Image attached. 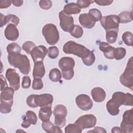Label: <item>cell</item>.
<instances>
[{"mask_svg": "<svg viewBox=\"0 0 133 133\" xmlns=\"http://www.w3.org/2000/svg\"><path fill=\"white\" fill-rule=\"evenodd\" d=\"M7 59L9 63L12 66L18 68L22 74L27 75L30 72V60L26 55L20 53H12L8 54Z\"/></svg>", "mask_w": 133, "mask_h": 133, "instance_id": "1", "label": "cell"}, {"mask_svg": "<svg viewBox=\"0 0 133 133\" xmlns=\"http://www.w3.org/2000/svg\"><path fill=\"white\" fill-rule=\"evenodd\" d=\"M63 51L65 54H72L82 59L87 57L91 51L84 46L77 44L73 41H69L64 45Z\"/></svg>", "mask_w": 133, "mask_h": 133, "instance_id": "2", "label": "cell"}, {"mask_svg": "<svg viewBox=\"0 0 133 133\" xmlns=\"http://www.w3.org/2000/svg\"><path fill=\"white\" fill-rule=\"evenodd\" d=\"M54 100L52 95L43 94L41 95H31L27 97L26 104L31 108H35L38 107H42L51 104Z\"/></svg>", "mask_w": 133, "mask_h": 133, "instance_id": "3", "label": "cell"}, {"mask_svg": "<svg viewBox=\"0 0 133 133\" xmlns=\"http://www.w3.org/2000/svg\"><path fill=\"white\" fill-rule=\"evenodd\" d=\"M75 64L74 60L69 57H62L59 60L58 65L62 71V76L65 79L70 80L73 78Z\"/></svg>", "mask_w": 133, "mask_h": 133, "instance_id": "4", "label": "cell"}, {"mask_svg": "<svg viewBox=\"0 0 133 133\" xmlns=\"http://www.w3.org/2000/svg\"><path fill=\"white\" fill-rule=\"evenodd\" d=\"M42 34L47 43L55 45L59 40V33L56 26L52 23L45 24L42 29Z\"/></svg>", "mask_w": 133, "mask_h": 133, "instance_id": "5", "label": "cell"}, {"mask_svg": "<svg viewBox=\"0 0 133 133\" xmlns=\"http://www.w3.org/2000/svg\"><path fill=\"white\" fill-rule=\"evenodd\" d=\"M133 60L132 57H130L128 60L126 67L124 73L121 75L119 77V81L121 83L129 88L131 90L132 89L133 87Z\"/></svg>", "mask_w": 133, "mask_h": 133, "instance_id": "6", "label": "cell"}, {"mask_svg": "<svg viewBox=\"0 0 133 133\" xmlns=\"http://www.w3.org/2000/svg\"><path fill=\"white\" fill-rule=\"evenodd\" d=\"M111 100L119 107L122 105L128 106H132L133 105V97L129 93L125 94L121 91L115 92L113 94Z\"/></svg>", "mask_w": 133, "mask_h": 133, "instance_id": "7", "label": "cell"}, {"mask_svg": "<svg viewBox=\"0 0 133 133\" xmlns=\"http://www.w3.org/2000/svg\"><path fill=\"white\" fill-rule=\"evenodd\" d=\"M100 23L105 31L109 30H118L119 28V19L117 16L110 15L102 17Z\"/></svg>", "mask_w": 133, "mask_h": 133, "instance_id": "8", "label": "cell"}, {"mask_svg": "<svg viewBox=\"0 0 133 133\" xmlns=\"http://www.w3.org/2000/svg\"><path fill=\"white\" fill-rule=\"evenodd\" d=\"M121 129L122 132L132 133L133 131V112L132 109L126 111L123 115V119L121 123Z\"/></svg>", "mask_w": 133, "mask_h": 133, "instance_id": "9", "label": "cell"}, {"mask_svg": "<svg viewBox=\"0 0 133 133\" xmlns=\"http://www.w3.org/2000/svg\"><path fill=\"white\" fill-rule=\"evenodd\" d=\"M97 122L96 116L91 114L81 116L75 121V123L82 129L90 128L95 126Z\"/></svg>", "mask_w": 133, "mask_h": 133, "instance_id": "10", "label": "cell"}, {"mask_svg": "<svg viewBox=\"0 0 133 133\" xmlns=\"http://www.w3.org/2000/svg\"><path fill=\"white\" fill-rule=\"evenodd\" d=\"M59 17L61 28L64 32H70L74 25L73 17L65 14L63 10H61L59 14Z\"/></svg>", "mask_w": 133, "mask_h": 133, "instance_id": "11", "label": "cell"}, {"mask_svg": "<svg viewBox=\"0 0 133 133\" xmlns=\"http://www.w3.org/2000/svg\"><path fill=\"white\" fill-rule=\"evenodd\" d=\"M5 76L9 82V84L11 87L15 90H17L20 87V76L15 69L9 68L7 69Z\"/></svg>", "mask_w": 133, "mask_h": 133, "instance_id": "12", "label": "cell"}, {"mask_svg": "<svg viewBox=\"0 0 133 133\" xmlns=\"http://www.w3.org/2000/svg\"><path fill=\"white\" fill-rule=\"evenodd\" d=\"M75 101L77 107L83 111L90 110L93 105V102L90 97L85 94L78 95L76 97Z\"/></svg>", "mask_w": 133, "mask_h": 133, "instance_id": "13", "label": "cell"}, {"mask_svg": "<svg viewBox=\"0 0 133 133\" xmlns=\"http://www.w3.org/2000/svg\"><path fill=\"white\" fill-rule=\"evenodd\" d=\"M48 53L47 48L43 45L36 46L31 52L30 55L34 62L37 61H43L44 58Z\"/></svg>", "mask_w": 133, "mask_h": 133, "instance_id": "14", "label": "cell"}, {"mask_svg": "<svg viewBox=\"0 0 133 133\" xmlns=\"http://www.w3.org/2000/svg\"><path fill=\"white\" fill-rule=\"evenodd\" d=\"M4 35L8 40L15 41L18 39L19 33L16 26L10 23L6 26L4 31Z\"/></svg>", "mask_w": 133, "mask_h": 133, "instance_id": "15", "label": "cell"}, {"mask_svg": "<svg viewBox=\"0 0 133 133\" xmlns=\"http://www.w3.org/2000/svg\"><path fill=\"white\" fill-rule=\"evenodd\" d=\"M79 22L83 28L86 29L92 28L96 23V21L89 14H82L78 18Z\"/></svg>", "mask_w": 133, "mask_h": 133, "instance_id": "16", "label": "cell"}, {"mask_svg": "<svg viewBox=\"0 0 133 133\" xmlns=\"http://www.w3.org/2000/svg\"><path fill=\"white\" fill-rule=\"evenodd\" d=\"M19 18L16 15L13 14H9L6 16H4L2 14H1L0 16V26L2 28L6 24L11 23L16 26L18 25L19 23Z\"/></svg>", "mask_w": 133, "mask_h": 133, "instance_id": "17", "label": "cell"}, {"mask_svg": "<svg viewBox=\"0 0 133 133\" xmlns=\"http://www.w3.org/2000/svg\"><path fill=\"white\" fill-rule=\"evenodd\" d=\"M99 48L103 52L104 56L107 59H114V51L115 48L111 46L108 43L101 42L99 44Z\"/></svg>", "mask_w": 133, "mask_h": 133, "instance_id": "18", "label": "cell"}, {"mask_svg": "<svg viewBox=\"0 0 133 133\" xmlns=\"http://www.w3.org/2000/svg\"><path fill=\"white\" fill-rule=\"evenodd\" d=\"M91 95L93 100L97 102H102L106 97L105 91L99 87L94 88L91 91Z\"/></svg>", "mask_w": 133, "mask_h": 133, "instance_id": "19", "label": "cell"}, {"mask_svg": "<svg viewBox=\"0 0 133 133\" xmlns=\"http://www.w3.org/2000/svg\"><path fill=\"white\" fill-rule=\"evenodd\" d=\"M45 73V69L43 61H37L34 62L33 71V76L34 78H42Z\"/></svg>", "mask_w": 133, "mask_h": 133, "instance_id": "20", "label": "cell"}, {"mask_svg": "<svg viewBox=\"0 0 133 133\" xmlns=\"http://www.w3.org/2000/svg\"><path fill=\"white\" fill-rule=\"evenodd\" d=\"M52 114L51 104L41 107L38 113V117L42 122L49 121Z\"/></svg>", "mask_w": 133, "mask_h": 133, "instance_id": "21", "label": "cell"}, {"mask_svg": "<svg viewBox=\"0 0 133 133\" xmlns=\"http://www.w3.org/2000/svg\"><path fill=\"white\" fill-rule=\"evenodd\" d=\"M42 128L43 130L47 133H62V131L57 126H54V124L50 121L43 122Z\"/></svg>", "mask_w": 133, "mask_h": 133, "instance_id": "22", "label": "cell"}, {"mask_svg": "<svg viewBox=\"0 0 133 133\" xmlns=\"http://www.w3.org/2000/svg\"><path fill=\"white\" fill-rule=\"evenodd\" d=\"M63 11L65 14L68 15H75L79 14L81 11V9L77 5L76 3H70L66 4L64 6Z\"/></svg>", "mask_w": 133, "mask_h": 133, "instance_id": "23", "label": "cell"}, {"mask_svg": "<svg viewBox=\"0 0 133 133\" xmlns=\"http://www.w3.org/2000/svg\"><path fill=\"white\" fill-rule=\"evenodd\" d=\"M14 89L12 87H7L1 93V100L6 101H13Z\"/></svg>", "mask_w": 133, "mask_h": 133, "instance_id": "24", "label": "cell"}, {"mask_svg": "<svg viewBox=\"0 0 133 133\" xmlns=\"http://www.w3.org/2000/svg\"><path fill=\"white\" fill-rule=\"evenodd\" d=\"M107 110L110 114L113 116L117 115L119 112V107L111 99L109 100L106 104Z\"/></svg>", "mask_w": 133, "mask_h": 133, "instance_id": "25", "label": "cell"}, {"mask_svg": "<svg viewBox=\"0 0 133 133\" xmlns=\"http://www.w3.org/2000/svg\"><path fill=\"white\" fill-rule=\"evenodd\" d=\"M119 19V22L121 23H126L130 22L132 20V12L131 11H124L120 13L118 16Z\"/></svg>", "mask_w": 133, "mask_h": 133, "instance_id": "26", "label": "cell"}, {"mask_svg": "<svg viewBox=\"0 0 133 133\" xmlns=\"http://www.w3.org/2000/svg\"><path fill=\"white\" fill-rule=\"evenodd\" d=\"M13 104V101H6L1 100L0 111L3 114L9 113L11 111V107Z\"/></svg>", "mask_w": 133, "mask_h": 133, "instance_id": "27", "label": "cell"}, {"mask_svg": "<svg viewBox=\"0 0 133 133\" xmlns=\"http://www.w3.org/2000/svg\"><path fill=\"white\" fill-rule=\"evenodd\" d=\"M61 77L62 74L60 70L57 68L51 69L49 73V78L52 82H57L60 81Z\"/></svg>", "mask_w": 133, "mask_h": 133, "instance_id": "28", "label": "cell"}, {"mask_svg": "<svg viewBox=\"0 0 133 133\" xmlns=\"http://www.w3.org/2000/svg\"><path fill=\"white\" fill-rule=\"evenodd\" d=\"M118 30H109L106 31V40L108 43H114L117 38Z\"/></svg>", "mask_w": 133, "mask_h": 133, "instance_id": "29", "label": "cell"}, {"mask_svg": "<svg viewBox=\"0 0 133 133\" xmlns=\"http://www.w3.org/2000/svg\"><path fill=\"white\" fill-rule=\"evenodd\" d=\"M7 52L8 54L12 53H20L21 48L16 43H11L9 44L6 47Z\"/></svg>", "mask_w": 133, "mask_h": 133, "instance_id": "30", "label": "cell"}, {"mask_svg": "<svg viewBox=\"0 0 133 133\" xmlns=\"http://www.w3.org/2000/svg\"><path fill=\"white\" fill-rule=\"evenodd\" d=\"M70 33L75 38H78L82 36L83 34V30L81 26L77 24H75L72 30L70 32Z\"/></svg>", "mask_w": 133, "mask_h": 133, "instance_id": "31", "label": "cell"}, {"mask_svg": "<svg viewBox=\"0 0 133 133\" xmlns=\"http://www.w3.org/2000/svg\"><path fill=\"white\" fill-rule=\"evenodd\" d=\"M82 129L75 123L74 124H69L65 128V133H81Z\"/></svg>", "mask_w": 133, "mask_h": 133, "instance_id": "32", "label": "cell"}, {"mask_svg": "<svg viewBox=\"0 0 133 133\" xmlns=\"http://www.w3.org/2000/svg\"><path fill=\"white\" fill-rule=\"evenodd\" d=\"M126 50L123 47L115 48L114 51V59L119 60L122 59L126 55Z\"/></svg>", "mask_w": 133, "mask_h": 133, "instance_id": "33", "label": "cell"}, {"mask_svg": "<svg viewBox=\"0 0 133 133\" xmlns=\"http://www.w3.org/2000/svg\"><path fill=\"white\" fill-rule=\"evenodd\" d=\"M67 112V109L64 105L62 104H58L55 107L53 111V114L54 116L56 115H59L66 116Z\"/></svg>", "mask_w": 133, "mask_h": 133, "instance_id": "34", "label": "cell"}, {"mask_svg": "<svg viewBox=\"0 0 133 133\" xmlns=\"http://www.w3.org/2000/svg\"><path fill=\"white\" fill-rule=\"evenodd\" d=\"M122 39L127 46H132V34L129 31H126L122 35Z\"/></svg>", "mask_w": 133, "mask_h": 133, "instance_id": "35", "label": "cell"}, {"mask_svg": "<svg viewBox=\"0 0 133 133\" xmlns=\"http://www.w3.org/2000/svg\"><path fill=\"white\" fill-rule=\"evenodd\" d=\"M88 14L92 17L96 22L100 21L102 17L101 11L96 8H92L90 9L89 10Z\"/></svg>", "mask_w": 133, "mask_h": 133, "instance_id": "36", "label": "cell"}, {"mask_svg": "<svg viewBox=\"0 0 133 133\" xmlns=\"http://www.w3.org/2000/svg\"><path fill=\"white\" fill-rule=\"evenodd\" d=\"M66 116L63 115H55V125L59 127H62L64 126L66 123Z\"/></svg>", "mask_w": 133, "mask_h": 133, "instance_id": "37", "label": "cell"}, {"mask_svg": "<svg viewBox=\"0 0 133 133\" xmlns=\"http://www.w3.org/2000/svg\"><path fill=\"white\" fill-rule=\"evenodd\" d=\"M35 47L36 45L33 42L31 41H26L23 44L22 48L28 54H30L32 50Z\"/></svg>", "mask_w": 133, "mask_h": 133, "instance_id": "38", "label": "cell"}, {"mask_svg": "<svg viewBox=\"0 0 133 133\" xmlns=\"http://www.w3.org/2000/svg\"><path fill=\"white\" fill-rule=\"evenodd\" d=\"M59 51L58 48L56 46H51L48 49V56L51 59H55L58 56Z\"/></svg>", "mask_w": 133, "mask_h": 133, "instance_id": "39", "label": "cell"}, {"mask_svg": "<svg viewBox=\"0 0 133 133\" xmlns=\"http://www.w3.org/2000/svg\"><path fill=\"white\" fill-rule=\"evenodd\" d=\"M84 64L87 66H90L94 63L95 61V56L92 51H90V54L87 57L85 58L82 59Z\"/></svg>", "mask_w": 133, "mask_h": 133, "instance_id": "40", "label": "cell"}, {"mask_svg": "<svg viewBox=\"0 0 133 133\" xmlns=\"http://www.w3.org/2000/svg\"><path fill=\"white\" fill-rule=\"evenodd\" d=\"M26 117L31 122V124L35 125L37 121V117L36 114L32 111L29 110L26 112Z\"/></svg>", "mask_w": 133, "mask_h": 133, "instance_id": "41", "label": "cell"}, {"mask_svg": "<svg viewBox=\"0 0 133 133\" xmlns=\"http://www.w3.org/2000/svg\"><path fill=\"white\" fill-rule=\"evenodd\" d=\"M32 87L34 90H40L42 89L43 87V83L41 78H34Z\"/></svg>", "mask_w": 133, "mask_h": 133, "instance_id": "42", "label": "cell"}, {"mask_svg": "<svg viewBox=\"0 0 133 133\" xmlns=\"http://www.w3.org/2000/svg\"><path fill=\"white\" fill-rule=\"evenodd\" d=\"M94 2V1L90 0H78L76 2V4L81 9H82L88 7Z\"/></svg>", "mask_w": 133, "mask_h": 133, "instance_id": "43", "label": "cell"}, {"mask_svg": "<svg viewBox=\"0 0 133 133\" xmlns=\"http://www.w3.org/2000/svg\"><path fill=\"white\" fill-rule=\"evenodd\" d=\"M39 5L42 9L44 10H48L51 7L52 2L51 1L48 0L40 1L39 2Z\"/></svg>", "mask_w": 133, "mask_h": 133, "instance_id": "44", "label": "cell"}, {"mask_svg": "<svg viewBox=\"0 0 133 133\" xmlns=\"http://www.w3.org/2000/svg\"><path fill=\"white\" fill-rule=\"evenodd\" d=\"M31 79L29 76H24L22 80V87L24 89L29 88L31 85Z\"/></svg>", "mask_w": 133, "mask_h": 133, "instance_id": "45", "label": "cell"}, {"mask_svg": "<svg viewBox=\"0 0 133 133\" xmlns=\"http://www.w3.org/2000/svg\"><path fill=\"white\" fill-rule=\"evenodd\" d=\"M113 0H96L94 1V2L100 6L110 5L113 3Z\"/></svg>", "mask_w": 133, "mask_h": 133, "instance_id": "46", "label": "cell"}, {"mask_svg": "<svg viewBox=\"0 0 133 133\" xmlns=\"http://www.w3.org/2000/svg\"><path fill=\"white\" fill-rule=\"evenodd\" d=\"M11 1L9 0H1L0 1V8H6L10 6Z\"/></svg>", "mask_w": 133, "mask_h": 133, "instance_id": "47", "label": "cell"}, {"mask_svg": "<svg viewBox=\"0 0 133 133\" xmlns=\"http://www.w3.org/2000/svg\"><path fill=\"white\" fill-rule=\"evenodd\" d=\"M22 119H23V122L21 123V126L24 128H28L29 126H30L31 123V122L28 120V119L26 117L25 115L23 116L22 117Z\"/></svg>", "mask_w": 133, "mask_h": 133, "instance_id": "48", "label": "cell"}, {"mask_svg": "<svg viewBox=\"0 0 133 133\" xmlns=\"http://www.w3.org/2000/svg\"><path fill=\"white\" fill-rule=\"evenodd\" d=\"M0 78H1V91H2L3 89H4L5 88H6L8 86H7V84L6 83V81L2 74L0 75Z\"/></svg>", "mask_w": 133, "mask_h": 133, "instance_id": "49", "label": "cell"}, {"mask_svg": "<svg viewBox=\"0 0 133 133\" xmlns=\"http://www.w3.org/2000/svg\"><path fill=\"white\" fill-rule=\"evenodd\" d=\"M88 132H104L106 133L107 131L105 130L104 128L101 127H96L94 128V129L92 130H89Z\"/></svg>", "mask_w": 133, "mask_h": 133, "instance_id": "50", "label": "cell"}, {"mask_svg": "<svg viewBox=\"0 0 133 133\" xmlns=\"http://www.w3.org/2000/svg\"><path fill=\"white\" fill-rule=\"evenodd\" d=\"M23 1H19V0H13L11 1V3L12 4L17 7H19L21 6L23 4Z\"/></svg>", "mask_w": 133, "mask_h": 133, "instance_id": "51", "label": "cell"}, {"mask_svg": "<svg viewBox=\"0 0 133 133\" xmlns=\"http://www.w3.org/2000/svg\"><path fill=\"white\" fill-rule=\"evenodd\" d=\"M112 132H122L121 128L119 127H114L111 130Z\"/></svg>", "mask_w": 133, "mask_h": 133, "instance_id": "52", "label": "cell"}]
</instances>
